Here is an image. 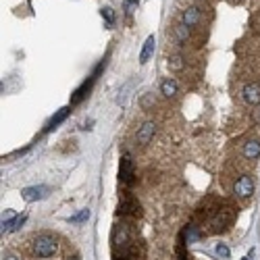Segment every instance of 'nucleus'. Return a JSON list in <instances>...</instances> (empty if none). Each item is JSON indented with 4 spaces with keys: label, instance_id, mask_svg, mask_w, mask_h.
<instances>
[{
    "label": "nucleus",
    "instance_id": "nucleus-1",
    "mask_svg": "<svg viewBox=\"0 0 260 260\" xmlns=\"http://www.w3.org/2000/svg\"><path fill=\"white\" fill-rule=\"evenodd\" d=\"M31 252H34V256H38V258H50V256H54V252H56V240H54L52 235H48V233H42V235L34 237Z\"/></svg>",
    "mask_w": 260,
    "mask_h": 260
},
{
    "label": "nucleus",
    "instance_id": "nucleus-2",
    "mask_svg": "<svg viewBox=\"0 0 260 260\" xmlns=\"http://www.w3.org/2000/svg\"><path fill=\"white\" fill-rule=\"evenodd\" d=\"M233 193L237 198H242V200H248L252 193H254V181L250 175H242L240 179H237L233 183Z\"/></svg>",
    "mask_w": 260,
    "mask_h": 260
},
{
    "label": "nucleus",
    "instance_id": "nucleus-3",
    "mask_svg": "<svg viewBox=\"0 0 260 260\" xmlns=\"http://www.w3.org/2000/svg\"><path fill=\"white\" fill-rule=\"evenodd\" d=\"M102 67H104V62H100L98 67H96V71H94V75H92L90 79H85V81L79 85V88L75 90V94L71 96V104H79L85 96H88V92L92 90V85H94V81H96V77H98V73H100V69H102Z\"/></svg>",
    "mask_w": 260,
    "mask_h": 260
},
{
    "label": "nucleus",
    "instance_id": "nucleus-4",
    "mask_svg": "<svg viewBox=\"0 0 260 260\" xmlns=\"http://www.w3.org/2000/svg\"><path fill=\"white\" fill-rule=\"evenodd\" d=\"M111 242L115 248H127L132 244V235H129V227L127 225H115L113 227V235H111Z\"/></svg>",
    "mask_w": 260,
    "mask_h": 260
},
{
    "label": "nucleus",
    "instance_id": "nucleus-5",
    "mask_svg": "<svg viewBox=\"0 0 260 260\" xmlns=\"http://www.w3.org/2000/svg\"><path fill=\"white\" fill-rule=\"evenodd\" d=\"M48 193H50L48 185H31V187H25L23 191H21V198H23L25 202H36V200L46 198Z\"/></svg>",
    "mask_w": 260,
    "mask_h": 260
},
{
    "label": "nucleus",
    "instance_id": "nucleus-6",
    "mask_svg": "<svg viewBox=\"0 0 260 260\" xmlns=\"http://www.w3.org/2000/svg\"><path fill=\"white\" fill-rule=\"evenodd\" d=\"M134 175H136V173H134V160L129 158V154H125L121 158V167H119V179L123 183H132Z\"/></svg>",
    "mask_w": 260,
    "mask_h": 260
},
{
    "label": "nucleus",
    "instance_id": "nucleus-7",
    "mask_svg": "<svg viewBox=\"0 0 260 260\" xmlns=\"http://www.w3.org/2000/svg\"><path fill=\"white\" fill-rule=\"evenodd\" d=\"M242 96H244V100H246L250 106L260 104V83H256V81L246 83L244 90H242Z\"/></svg>",
    "mask_w": 260,
    "mask_h": 260
},
{
    "label": "nucleus",
    "instance_id": "nucleus-8",
    "mask_svg": "<svg viewBox=\"0 0 260 260\" xmlns=\"http://www.w3.org/2000/svg\"><path fill=\"white\" fill-rule=\"evenodd\" d=\"M154 134H156V123H154V121H146V123L138 129V144H142V146L150 144V140L154 138Z\"/></svg>",
    "mask_w": 260,
    "mask_h": 260
},
{
    "label": "nucleus",
    "instance_id": "nucleus-9",
    "mask_svg": "<svg viewBox=\"0 0 260 260\" xmlns=\"http://www.w3.org/2000/svg\"><path fill=\"white\" fill-rule=\"evenodd\" d=\"M200 19H202V13L198 7H187L183 11V17H181V23H185L187 27H196L200 23Z\"/></svg>",
    "mask_w": 260,
    "mask_h": 260
},
{
    "label": "nucleus",
    "instance_id": "nucleus-10",
    "mask_svg": "<svg viewBox=\"0 0 260 260\" xmlns=\"http://www.w3.org/2000/svg\"><path fill=\"white\" fill-rule=\"evenodd\" d=\"M140 210H142V206H140V202L136 198H125L119 204V214H134V216H138Z\"/></svg>",
    "mask_w": 260,
    "mask_h": 260
},
{
    "label": "nucleus",
    "instance_id": "nucleus-11",
    "mask_svg": "<svg viewBox=\"0 0 260 260\" xmlns=\"http://www.w3.org/2000/svg\"><path fill=\"white\" fill-rule=\"evenodd\" d=\"M231 219H233V214L229 212V208H225V210H219V212H216V216L212 219V227H214V231L225 229V227L231 223Z\"/></svg>",
    "mask_w": 260,
    "mask_h": 260
},
{
    "label": "nucleus",
    "instance_id": "nucleus-12",
    "mask_svg": "<svg viewBox=\"0 0 260 260\" xmlns=\"http://www.w3.org/2000/svg\"><path fill=\"white\" fill-rule=\"evenodd\" d=\"M154 46H156V38H154V36H148L146 42H144V48H142V52H140V62H142V64H146V62L150 60V56L154 54Z\"/></svg>",
    "mask_w": 260,
    "mask_h": 260
},
{
    "label": "nucleus",
    "instance_id": "nucleus-13",
    "mask_svg": "<svg viewBox=\"0 0 260 260\" xmlns=\"http://www.w3.org/2000/svg\"><path fill=\"white\" fill-rule=\"evenodd\" d=\"M242 154H244V158H248V160L258 158V156H260V142H258V140H248V142L244 144Z\"/></svg>",
    "mask_w": 260,
    "mask_h": 260
},
{
    "label": "nucleus",
    "instance_id": "nucleus-14",
    "mask_svg": "<svg viewBox=\"0 0 260 260\" xmlns=\"http://www.w3.org/2000/svg\"><path fill=\"white\" fill-rule=\"evenodd\" d=\"M69 113H71V108H69V106L60 108V111H58V113H56V115H54V117H52V119L48 121V125H46V132H50V129H54L56 125H60V123H62L64 119L69 117Z\"/></svg>",
    "mask_w": 260,
    "mask_h": 260
},
{
    "label": "nucleus",
    "instance_id": "nucleus-15",
    "mask_svg": "<svg viewBox=\"0 0 260 260\" xmlns=\"http://www.w3.org/2000/svg\"><path fill=\"white\" fill-rule=\"evenodd\" d=\"M25 219H27V216H25V214H21V216H15V219H11V221H3V233L17 231L21 225L25 223Z\"/></svg>",
    "mask_w": 260,
    "mask_h": 260
},
{
    "label": "nucleus",
    "instance_id": "nucleus-16",
    "mask_svg": "<svg viewBox=\"0 0 260 260\" xmlns=\"http://www.w3.org/2000/svg\"><path fill=\"white\" fill-rule=\"evenodd\" d=\"M160 94L165 98H173V96H177V83L173 81V79H165L160 83Z\"/></svg>",
    "mask_w": 260,
    "mask_h": 260
},
{
    "label": "nucleus",
    "instance_id": "nucleus-17",
    "mask_svg": "<svg viewBox=\"0 0 260 260\" xmlns=\"http://www.w3.org/2000/svg\"><path fill=\"white\" fill-rule=\"evenodd\" d=\"M173 34H175L179 44H187V40H189V27L185 23H177L175 29H173Z\"/></svg>",
    "mask_w": 260,
    "mask_h": 260
},
{
    "label": "nucleus",
    "instance_id": "nucleus-18",
    "mask_svg": "<svg viewBox=\"0 0 260 260\" xmlns=\"http://www.w3.org/2000/svg\"><path fill=\"white\" fill-rule=\"evenodd\" d=\"M183 237H185V242H187V244H193V242H198V240H200L202 233H200V229H198V227L189 225V227L183 231Z\"/></svg>",
    "mask_w": 260,
    "mask_h": 260
},
{
    "label": "nucleus",
    "instance_id": "nucleus-19",
    "mask_svg": "<svg viewBox=\"0 0 260 260\" xmlns=\"http://www.w3.org/2000/svg\"><path fill=\"white\" fill-rule=\"evenodd\" d=\"M183 67H185L183 56H179V54L169 56V69H171V71H183Z\"/></svg>",
    "mask_w": 260,
    "mask_h": 260
},
{
    "label": "nucleus",
    "instance_id": "nucleus-20",
    "mask_svg": "<svg viewBox=\"0 0 260 260\" xmlns=\"http://www.w3.org/2000/svg\"><path fill=\"white\" fill-rule=\"evenodd\" d=\"M88 219H90V210H88V208H83L79 214L71 216V223H83V221H88Z\"/></svg>",
    "mask_w": 260,
    "mask_h": 260
},
{
    "label": "nucleus",
    "instance_id": "nucleus-21",
    "mask_svg": "<svg viewBox=\"0 0 260 260\" xmlns=\"http://www.w3.org/2000/svg\"><path fill=\"white\" fill-rule=\"evenodd\" d=\"M102 17L108 21V25H113V23H115V13H113V9H108V7L102 9Z\"/></svg>",
    "mask_w": 260,
    "mask_h": 260
},
{
    "label": "nucleus",
    "instance_id": "nucleus-22",
    "mask_svg": "<svg viewBox=\"0 0 260 260\" xmlns=\"http://www.w3.org/2000/svg\"><path fill=\"white\" fill-rule=\"evenodd\" d=\"M216 254H219L221 258H229V256H231V252H229V248H227L225 244H219V246H216Z\"/></svg>",
    "mask_w": 260,
    "mask_h": 260
},
{
    "label": "nucleus",
    "instance_id": "nucleus-23",
    "mask_svg": "<svg viewBox=\"0 0 260 260\" xmlns=\"http://www.w3.org/2000/svg\"><path fill=\"white\" fill-rule=\"evenodd\" d=\"M138 3H140V0H125V11H127V13H132L134 7H136Z\"/></svg>",
    "mask_w": 260,
    "mask_h": 260
},
{
    "label": "nucleus",
    "instance_id": "nucleus-24",
    "mask_svg": "<svg viewBox=\"0 0 260 260\" xmlns=\"http://www.w3.org/2000/svg\"><path fill=\"white\" fill-rule=\"evenodd\" d=\"M152 104H154V100H152V96H150V94H148V96L142 100V106H144V108H150Z\"/></svg>",
    "mask_w": 260,
    "mask_h": 260
},
{
    "label": "nucleus",
    "instance_id": "nucleus-25",
    "mask_svg": "<svg viewBox=\"0 0 260 260\" xmlns=\"http://www.w3.org/2000/svg\"><path fill=\"white\" fill-rule=\"evenodd\" d=\"M3 260H21V258H19V256H15V254H11V252H9V254H5V256H3Z\"/></svg>",
    "mask_w": 260,
    "mask_h": 260
},
{
    "label": "nucleus",
    "instance_id": "nucleus-26",
    "mask_svg": "<svg viewBox=\"0 0 260 260\" xmlns=\"http://www.w3.org/2000/svg\"><path fill=\"white\" fill-rule=\"evenodd\" d=\"M67 260H81V258H79V256H77V254H73V256H69V258H67Z\"/></svg>",
    "mask_w": 260,
    "mask_h": 260
},
{
    "label": "nucleus",
    "instance_id": "nucleus-27",
    "mask_svg": "<svg viewBox=\"0 0 260 260\" xmlns=\"http://www.w3.org/2000/svg\"><path fill=\"white\" fill-rule=\"evenodd\" d=\"M115 260H127V258H125V256H123V258H115Z\"/></svg>",
    "mask_w": 260,
    "mask_h": 260
},
{
    "label": "nucleus",
    "instance_id": "nucleus-28",
    "mask_svg": "<svg viewBox=\"0 0 260 260\" xmlns=\"http://www.w3.org/2000/svg\"><path fill=\"white\" fill-rule=\"evenodd\" d=\"M242 260H250V258H248V256H246V258H242Z\"/></svg>",
    "mask_w": 260,
    "mask_h": 260
}]
</instances>
